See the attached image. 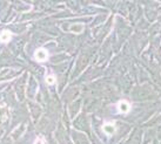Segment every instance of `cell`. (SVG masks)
Listing matches in <instances>:
<instances>
[{
	"label": "cell",
	"mask_w": 161,
	"mask_h": 144,
	"mask_svg": "<svg viewBox=\"0 0 161 144\" xmlns=\"http://www.w3.org/2000/svg\"><path fill=\"white\" fill-rule=\"evenodd\" d=\"M34 58H36V60H38L39 62H44V61H46L47 58H48V52H47L45 48H39L38 50H36Z\"/></svg>",
	"instance_id": "cell-1"
},
{
	"label": "cell",
	"mask_w": 161,
	"mask_h": 144,
	"mask_svg": "<svg viewBox=\"0 0 161 144\" xmlns=\"http://www.w3.org/2000/svg\"><path fill=\"white\" fill-rule=\"evenodd\" d=\"M118 109H119V111L122 114H126V113H128L130 111V104L127 102V101H120L119 102V104H118Z\"/></svg>",
	"instance_id": "cell-2"
},
{
	"label": "cell",
	"mask_w": 161,
	"mask_h": 144,
	"mask_svg": "<svg viewBox=\"0 0 161 144\" xmlns=\"http://www.w3.org/2000/svg\"><path fill=\"white\" fill-rule=\"evenodd\" d=\"M11 38H12V33L7 29H5L0 33V42H3V44H7L11 40Z\"/></svg>",
	"instance_id": "cell-3"
},
{
	"label": "cell",
	"mask_w": 161,
	"mask_h": 144,
	"mask_svg": "<svg viewBox=\"0 0 161 144\" xmlns=\"http://www.w3.org/2000/svg\"><path fill=\"white\" fill-rule=\"evenodd\" d=\"M103 132L107 134V135H113V134L115 132V126H114V124H112V123H106V124L103 126Z\"/></svg>",
	"instance_id": "cell-4"
},
{
	"label": "cell",
	"mask_w": 161,
	"mask_h": 144,
	"mask_svg": "<svg viewBox=\"0 0 161 144\" xmlns=\"http://www.w3.org/2000/svg\"><path fill=\"white\" fill-rule=\"evenodd\" d=\"M84 28H85L84 23H75V25H72L71 27H69V31L79 34V33H81V32L84 31Z\"/></svg>",
	"instance_id": "cell-5"
},
{
	"label": "cell",
	"mask_w": 161,
	"mask_h": 144,
	"mask_svg": "<svg viewBox=\"0 0 161 144\" xmlns=\"http://www.w3.org/2000/svg\"><path fill=\"white\" fill-rule=\"evenodd\" d=\"M46 82L48 83V85H54L55 82H57V79L54 75H48V76L46 77Z\"/></svg>",
	"instance_id": "cell-6"
},
{
	"label": "cell",
	"mask_w": 161,
	"mask_h": 144,
	"mask_svg": "<svg viewBox=\"0 0 161 144\" xmlns=\"http://www.w3.org/2000/svg\"><path fill=\"white\" fill-rule=\"evenodd\" d=\"M34 144H44V142H42V140H41V138H39V140L36 141V143H34Z\"/></svg>",
	"instance_id": "cell-7"
}]
</instances>
